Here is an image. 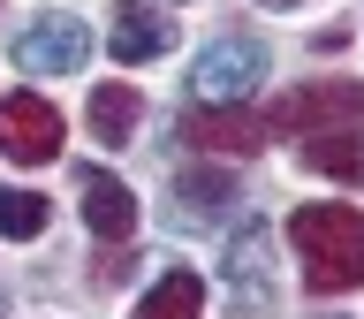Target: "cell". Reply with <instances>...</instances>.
Here are the masks:
<instances>
[{
	"instance_id": "1",
	"label": "cell",
	"mask_w": 364,
	"mask_h": 319,
	"mask_svg": "<svg viewBox=\"0 0 364 319\" xmlns=\"http://www.w3.org/2000/svg\"><path fill=\"white\" fill-rule=\"evenodd\" d=\"M289 244H296V258H304L318 296L364 289V213L357 205H296L289 213Z\"/></svg>"
},
{
	"instance_id": "2",
	"label": "cell",
	"mask_w": 364,
	"mask_h": 319,
	"mask_svg": "<svg viewBox=\"0 0 364 319\" xmlns=\"http://www.w3.org/2000/svg\"><path fill=\"white\" fill-rule=\"evenodd\" d=\"M8 53H16L23 76H76V68L91 61V31H84L76 8H38V16L8 38Z\"/></svg>"
},
{
	"instance_id": "3",
	"label": "cell",
	"mask_w": 364,
	"mask_h": 319,
	"mask_svg": "<svg viewBox=\"0 0 364 319\" xmlns=\"http://www.w3.org/2000/svg\"><path fill=\"white\" fill-rule=\"evenodd\" d=\"M364 122V84H296L273 99L266 137H326V130H357Z\"/></svg>"
},
{
	"instance_id": "4",
	"label": "cell",
	"mask_w": 364,
	"mask_h": 319,
	"mask_svg": "<svg viewBox=\"0 0 364 319\" xmlns=\"http://www.w3.org/2000/svg\"><path fill=\"white\" fill-rule=\"evenodd\" d=\"M266 76V46L258 38H213L190 61V99L198 107H243V91H258Z\"/></svg>"
},
{
	"instance_id": "5",
	"label": "cell",
	"mask_w": 364,
	"mask_h": 319,
	"mask_svg": "<svg viewBox=\"0 0 364 319\" xmlns=\"http://www.w3.org/2000/svg\"><path fill=\"white\" fill-rule=\"evenodd\" d=\"M0 160H16V167L61 160V107L38 91H8L0 99Z\"/></svg>"
},
{
	"instance_id": "6",
	"label": "cell",
	"mask_w": 364,
	"mask_h": 319,
	"mask_svg": "<svg viewBox=\"0 0 364 319\" xmlns=\"http://www.w3.org/2000/svg\"><path fill=\"white\" fill-rule=\"evenodd\" d=\"M273 236L266 228H243L235 244H228V312L235 319H266L273 312Z\"/></svg>"
},
{
	"instance_id": "7",
	"label": "cell",
	"mask_w": 364,
	"mask_h": 319,
	"mask_svg": "<svg viewBox=\"0 0 364 319\" xmlns=\"http://www.w3.org/2000/svg\"><path fill=\"white\" fill-rule=\"evenodd\" d=\"M175 46V16L159 0H114V31H107V53L122 68H144Z\"/></svg>"
},
{
	"instance_id": "8",
	"label": "cell",
	"mask_w": 364,
	"mask_h": 319,
	"mask_svg": "<svg viewBox=\"0 0 364 319\" xmlns=\"http://www.w3.org/2000/svg\"><path fill=\"white\" fill-rule=\"evenodd\" d=\"M182 137L198 152H213V160H243V152L266 145V122H258V107H190L182 114Z\"/></svg>"
},
{
	"instance_id": "9",
	"label": "cell",
	"mask_w": 364,
	"mask_h": 319,
	"mask_svg": "<svg viewBox=\"0 0 364 319\" xmlns=\"http://www.w3.org/2000/svg\"><path fill=\"white\" fill-rule=\"evenodd\" d=\"M84 221H91L99 244H129L136 236V190L114 182L107 167H84Z\"/></svg>"
},
{
	"instance_id": "10",
	"label": "cell",
	"mask_w": 364,
	"mask_h": 319,
	"mask_svg": "<svg viewBox=\"0 0 364 319\" xmlns=\"http://www.w3.org/2000/svg\"><path fill=\"white\" fill-rule=\"evenodd\" d=\"M167 198H175V228H205L213 213L235 205V175H228V167H182Z\"/></svg>"
},
{
	"instance_id": "11",
	"label": "cell",
	"mask_w": 364,
	"mask_h": 319,
	"mask_svg": "<svg viewBox=\"0 0 364 319\" xmlns=\"http://www.w3.org/2000/svg\"><path fill=\"white\" fill-rule=\"evenodd\" d=\"M84 122H91V137H99V145H129V137H136V122H144V99H136L122 76H107V84H91Z\"/></svg>"
},
{
	"instance_id": "12",
	"label": "cell",
	"mask_w": 364,
	"mask_h": 319,
	"mask_svg": "<svg viewBox=\"0 0 364 319\" xmlns=\"http://www.w3.org/2000/svg\"><path fill=\"white\" fill-rule=\"evenodd\" d=\"M198 312H205V281L182 273V266H167L152 289L136 296V319H198Z\"/></svg>"
},
{
	"instance_id": "13",
	"label": "cell",
	"mask_w": 364,
	"mask_h": 319,
	"mask_svg": "<svg viewBox=\"0 0 364 319\" xmlns=\"http://www.w3.org/2000/svg\"><path fill=\"white\" fill-rule=\"evenodd\" d=\"M304 167H311V175H334V182H364V137L357 130L304 137Z\"/></svg>"
},
{
	"instance_id": "14",
	"label": "cell",
	"mask_w": 364,
	"mask_h": 319,
	"mask_svg": "<svg viewBox=\"0 0 364 319\" xmlns=\"http://www.w3.org/2000/svg\"><path fill=\"white\" fill-rule=\"evenodd\" d=\"M46 221H53V205L38 190H0V236L31 244V236H46Z\"/></svg>"
},
{
	"instance_id": "15",
	"label": "cell",
	"mask_w": 364,
	"mask_h": 319,
	"mask_svg": "<svg viewBox=\"0 0 364 319\" xmlns=\"http://www.w3.org/2000/svg\"><path fill=\"white\" fill-rule=\"evenodd\" d=\"M258 8H304V0H258Z\"/></svg>"
}]
</instances>
